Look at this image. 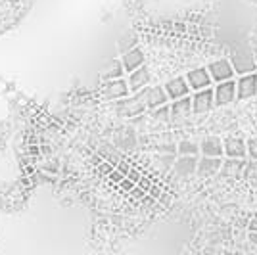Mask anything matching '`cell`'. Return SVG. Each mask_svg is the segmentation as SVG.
Masks as SVG:
<instances>
[{"mask_svg": "<svg viewBox=\"0 0 257 255\" xmlns=\"http://www.w3.org/2000/svg\"><path fill=\"white\" fill-rule=\"evenodd\" d=\"M228 62L232 65L236 75H247V73H255L257 64H255V58H253V52L247 50V48H242V50H236Z\"/></svg>", "mask_w": 257, "mask_h": 255, "instance_id": "obj_1", "label": "cell"}, {"mask_svg": "<svg viewBox=\"0 0 257 255\" xmlns=\"http://www.w3.org/2000/svg\"><path fill=\"white\" fill-rule=\"evenodd\" d=\"M137 96L144 102V107H146L148 111L156 109V107L165 106V104L169 102V98H167V94H165L163 86H146V88L139 90Z\"/></svg>", "mask_w": 257, "mask_h": 255, "instance_id": "obj_2", "label": "cell"}, {"mask_svg": "<svg viewBox=\"0 0 257 255\" xmlns=\"http://www.w3.org/2000/svg\"><path fill=\"white\" fill-rule=\"evenodd\" d=\"M205 69H207V73H209L213 83H225V81H232L236 77L234 69H232L230 62H228V58L215 60V62H211Z\"/></svg>", "mask_w": 257, "mask_h": 255, "instance_id": "obj_3", "label": "cell"}, {"mask_svg": "<svg viewBox=\"0 0 257 255\" xmlns=\"http://www.w3.org/2000/svg\"><path fill=\"white\" fill-rule=\"evenodd\" d=\"M190 104H192V113H196V115L209 113V111L215 107L213 88H205V90L194 92L192 98H190Z\"/></svg>", "mask_w": 257, "mask_h": 255, "instance_id": "obj_4", "label": "cell"}, {"mask_svg": "<svg viewBox=\"0 0 257 255\" xmlns=\"http://www.w3.org/2000/svg\"><path fill=\"white\" fill-rule=\"evenodd\" d=\"M213 100L215 107H223L236 102V81H225V83H217L213 86Z\"/></svg>", "mask_w": 257, "mask_h": 255, "instance_id": "obj_5", "label": "cell"}, {"mask_svg": "<svg viewBox=\"0 0 257 255\" xmlns=\"http://www.w3.org/2000/svg\"><path fill=\"white\" fill-rule=\"evenodd\" d=\"M186 83L190 86V92H198V90H205V88H211L213 81L207 73L205 67H196V69H190L186 73Z\"/></svg>", "mask_w": 257, "mask_h": 255, "instance_id": "obj_6", "label": "cell"}, {"mask_svg": "<svg viewBox=\"0 0 257 255\" xmlns=\"http://www.w3.org/2000/svg\"><path fill=\"white\" fill-rule=\"evenodd\" d=\"M257 94V73L240 75L236 79V100H247Z\"/></svg>", "mask_w": 257, "mask_h": 255, "instance_id": "obj_7", "label": "cell"}, {"mask_svg": "<svg viewBox=\"0 0 257 255\" xmlns=\"http://www.w3.org/2000/svg\"><path fill=\"white\" fill-rule=\"evenodd\" d=\"M144 102L137 94L117 100V113L121 117H139L144 113Z\"/></svg>", "mask_w": 257, "mask_h": 255, "instance_id": "obj_8", "label": "cell"}, {"mask_svg": "<svg viewBox=\"0 0 257 255\" xmlns=\"http://www.w3.org/2000/svg\"><path fill=\"white\" fill-rule=\"evenodd\" d=\"M163 90H165V94H167V98L171 102L190 96V86H188L184 77H175V79H171L169 83L163 85Z\"/></svg>", "mask_w": 257, "mask_h": 255, "instance_id": "obj_9", "label": "cell"}, {"mask_svg": "<svg viewBox=\"0 0 257 255\" xmlns=\"http://www.w3.org/2000/svg\"><path fill=\"white\" fill-rule=\"evenodd\" d=\"M102 94L107 100H121V98H127L131 92H128V85L127 79H115V81H107L106 85L102 86Z\"/></svg>", "mask_w": 257, "mask_h": 255, "instance_id": "obj_10", "label": "cell"}, {"mask_svg": "<svg viewBox=\"0 0 257 255\" xmlns=\"http://www.w3.org/2000/svg\"><path fill=\"white\" fill-rule=\"evenodd\" d=\"M169 111H171V123H182L186 121L190 113H192V104H190V96L186 98H181V100H175L171 106H169Z\"/></svg>", "mask_w": 257, "mask_h": 255, "instance_id": "obj_11", "label": "cell"}, {"mask_svg": "<svg viewBox=\"0 0 257 255\" xmlns=\"http://www.w3.org/2000/svg\"><path fill=\"white\" fill-rule=\"evenodd\" d=\"M223 156L230 160H246V142L242 139H225L223 140Z\"/></svg>", "mask_w": 257, "mask_h": 255, "instance_id": "obj_12", "label": "cell"}, {"mask_svg": "<svg viewBox=\"0 0 257 255\" xmlns=\"http://www.w3.org/2000/svg\"><path fill=\"white\" fill-rule=\"evenodd\" d=\"M246 160H230L226 158L225 161H221V169L217 175H221L223 179H242V171H244Z\"/></svg>", "mask_w": 257, "mask_h": 255, "instance_id": "obj_13", "label": "cell"}, {"mask_svg": "<svg viewBox=\"0 0 257 255\" xmlns=\"http://www.w3.org/2000/svg\"><path fill=\"white\" fill-rule=\"evenodd\" d=\"M150 83V71L146 69V65H142L139 67L137 71H133V73H128V79H127V85H128V92H139L142 88H146Z\"/></svg>", "mask_w": 257, "mask_h": 255, "instance_id": "obj_14", "label": "cell"}, {"mask_svg": "<svg viewBox=\"0 0 257 255\" xmlns=\"http://www.w3.org/2000/svg\"><path fill=\"white\" fill-rule=\"evenodd\" d=\"M121 65H123V69H125V73H133V71H137L139 67L144 65V52L140 50L139 46H135L133 50H128V52L123 54V58H121Z\"/></svg>", "mask_w": 257, "mask_h": 255, "instance_id": "obj_15", "label": "cell"}, {"mask_svg": "<svg viewBox=\"0 0 257 255\" xmlns=\"http://www.w3.org/2000/svg\"><path fill=\"white\" fill-rule=\"evenodd\" d=\"M221 158H200L198 160V165H196V175L198 177H202V179H209V177H213L219 173L221 169Z\"/></svg>", "mask_w": 257, "mask_h": 255, "instance_id": "obj_16", "label": "cell"}, {"mask_svg": "<svg viewBox=\"0 0 257 255\" xmlns=\"http://www.w3.org/2000/svg\"><path fill=\"white\" fill-rule=\"evenodd\" d=\"M196 165H198V158L196 156H181L179 160L173 163V173L179 177H190L196 173Z\"/></svg>", "mask_w": 257, "mask_h": 255, "instance_id": "obj_17", "label": "cell"}, {"mask_svg": "<svg viewBox=\"0 0 257 255\" xmlns=\"http://www.w3.org/2000/svg\"><path fill=\"white\" fill-rule=\"evenodd\" d=\"M200 154L204 158H223V140L217 137H207L200 144Z\"/></svg>", "mask_w": 257, "mask_h": 255, "instance_id": "obj_18", "label": "cell"}, {"mask_svg": "<svg viewBox=\"0 0 257 255\" xmlns=\"http://www.w3.org/2000/svg\"><path fill=\"white\" fill-rule=\"evenodd\" d=\"M125 75V69L121 65V60H113L111 64L107 65V69L104 71V79L106 81H115V79H121Z\"/></svg>", "mask_w": 257, "mask_h": 255, "instance_id": "obj_19", "label": "cell"}, {"mask_svg": "<svg viewBox=\"0 0 257 255\" xmlns=\"http://www.w3.org/2000/svg\"><path fill=\"white\" fill-rule=\"evenodd\" d=\"M177 154H179V156H196V158H198V154H200V146H198L196 142H188V140H184V142H181V144L177 146Z\"/></svg>", "mask_w": 257, "mask_h": 255, "instance_id": "obj_20", "label": "cell"}, {"mask_svg": "<svg viewBox=\"0 0 257 255\" xmlns=\"http://www.w3.org/2000/svg\"><path fill=\"white\" fill-rule=\"evenodd\" d=\"M242 179L246 182H255L257 181V160H249L244 165L242 171Z\"/></svg>", "mask_w": 257, "mask_h": 255, "instance_id": "obj_21", "label": "cell"}, {"mask_svg": "<svg viewBox=\"0 0 257 255\" xmlns=\"http://www.w3.org/2000/svg\"><path fill=\"white\" fill-rule=\"evenodd\" d=\"M150 113L156 121H161V123H167V121L171 119V111H169V106H167V104L161 107H156V109H152Z\"/></svg>", "mask_w": 257, "mask_h": 255, "instance_id": "obj_22", "label": "cell"}, {"mask_svg": "<svg viewBox=\"0 0 257 255\" xmlns=\"http://www.w3.org/2000/svg\"><path fill=\"white\" fill-rule=\"evenodd\" d=\"M137 43H139V41H137L135 35H127V37L121 41V46H119V48H121V52L125 54V48H127V52H128V50H133V48L137 46Z\"/></svg>", "mask_w": 257, "mask_h": 255, "instance_id": "obj_23", "label": "cell"}, {"mask_svg": "<svg viewBox=\"0 0 257 255\" xmlns=\"http://www.w3.org/2000/svg\"><path fill=\"white\" fill-rule=\"evenodd\" d=\"M246 154L249 160H257V139H249L246 142Z\"/></svg>", "mask_w": 257, "mask_h": 255, "instance_id": "obj_24", "label": "cell"}, {"mask_svg": "<svg viewBox=\"0 0 257 255\" xmlns=\"http://www.w3.org/2000/svg\"><path fill=\"white\" fill-rule=\"evenodd\" d=\"M140 177H142V175H140V173L137 169H133V167H131V171L127 173V179H128V181H133L135 184H137V182L140 181Z\"/></svg>", "mask_w": 257, "mask_h": 255, "instance_id": "obj_25", "label": "cell"}, {"mask_svg": "<svg viewBox=\"0 0 257 255\" xmlns=\"http://www.w3.org/2000/svg\"><path fill=\"white\" fill-rule=\"evenodd\" d=\"M119 184H121V188H123V190H128V192H131V190H133V188H135V186H137V184H135V182H133V181H128L127 177H125L123 181L119 182Z\"/></svg>", "mask_w": 257, "mask_h": 255, "instance_id": "obj_26", "label": "cell"}, {"mask_svg": "<svg viewBox=\"0 0 257 255\" xmlns=\"http://www.w3.org/2000/svg\"><path fill=\"white\" fill-rule=\"evenodd\" d=\"M247 230H249V232H257V219H251V221H249Z\"/></svg>", "mask_w": 257, "mask_h": 255, "instance_id": "obj_27", "label": "cell"}, {"mask_svg": "<svg viewBox=\"0 0 257 255\" xmlns=\"http://www.w3.org/2000/svg\"><path fill=\"white\" fill-rule=\"evenodd\" d=\"M253 58H255V64H257V46H255V50H253Z\"/></svg>", "mask_w": 257, "mask_h": 255, "instance_id": "obj_28", "label": "cell"}]
</instances>
